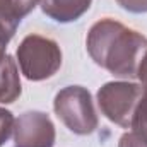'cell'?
Masks as SVG:
<instances>
[{
  "label": "cell",
  "mask_w": 147,
  "mask_h": 147,
  "mask_svg": "<svg viewBox=\"0 0 147 147\" xmlns=\"http://www.w3.org/2000/svg\"><path fill=\"white\" fill-rule=\"evenodd\" d=\"M86 48L96 65L120 79H137L139 63L147 51V38L120 21H96L86 38Z\"/></svg>",
  "instance_id": "1"
},
{
  "label": "cell",
  "mask_w": 147,
  "mask_h": 147,
  "mask_svg": "<svg viewBox=\"0 0 147 147\" xmlns=\"http://www.w3.org/2000/svg\"><path fill=\"white\" fill-rule=\"evenodd\" d=\"M17 65L21 74L33 82H41L60 70L62 48L60 45L43 34H28L17 46Z\"/></svg>",
  "instance_id": "2"
},
{
  "label": "cell",
  "mask_w": 147,
  "mask_h": 147,
  "mask_svg": "<svg viewBox=\"0 0 147 147\" xmlns=\"http://www.w3.org/2000/svg\"><path fill=\"white\" fill-rule=\"evenodd\" d=\"M55 115L75 135H91L99 125L91 92L82 86H67L53 99Z\"/></svg>",
  "instance_id": "3"
},
{
  "label": "cell",
  "mask_w": 147,
  "mask_h": 147,
  "mask_svg": "<svg viewBox=\"0 0 147 147\" xmlns=\"http://www.w3.org/2000/svg\"><path fill=\"white\" fill-rule=\"evenodd\" d=\"M142 96V84L130 80L106 82L98 91V106L111 123L130 128L134 113Z\"/></svg>",
  "instance_id": "4"
},
{
  "label": "cell",
  "mask_w": 147,
  "mask_h": 147,
  "mask_svg": "<svg viewBox=\"0 0 147 147\" xmlns=\"http://www.w3.org/2000/svg\"><path fill=\"white\" fill-rule=\"evenodd\" d=\"M14 147H53L57 130L45 111H24L14 123Z\"/></svg>",
  "instance_id": "5"
},
{
  "label": "cell",
  "mask_w": 147,
  "mask_h": 147,
  "mask_svg": "<svg viewBox=\"0 0 147 147\" xmlns=\"http://www.w3.org/2000/svg\"><path fill=\"white\" fill-rule=\"evenodd\" d=\"M92 0H41L39 7L46 17L55 22L69 24L80 19L91 7Z\"/></svg>",
  "instance_id": "6"
},
{
  "label": "cell",
  "mask_w": 147,
  "mask_h": 147,
  "mask_svg": "<svg viewBox=\"0 0 147 147\" xmlns=\"http://www.w3.org/2000/svg\"><path fill=\"white\" fill-rule=\"evenodd\" d=\"M22 92L17 60L5 55L0 62V105H12Z\"/></svg>",
  "instance_id": "7"
},
{
  "label": "cell",
  "mask_w": 147,
  "mask_h": 147,
  "mask_svg": "<svg viewBox=\"0 0 147 147\" xmlns=\"http://www.w3.org/2000/svg\"><path fill=\"white\" fill-rule=\"evenodd\" d=\"M41 0H0V21L17 28Z\"/></svg>",
  "instance_id": "8"
},
{
  "label": "cell",
  "mask_w": 147,
  "mask_h": 147,
  "mask_svg": "<svg viewBox=\"0 0 147 147\" xmlns=\"http://www.w3.org/2000/svg\"><path fill=\"white\" fill-rule=\"evenodd\" d=\"M134 132L140 134L144 139H147V84L142 86V96L139 99V105L134 113V120H132V127Z\"/></svg>",
  "instance_id": "9"
},
{
  "label": "cell",
  "mask_w": 147,
  "mask_h": 147,
  "mask_svg": "<svg viewBox=\"0 0 147 147\" xmlns=\"http://www.w3.org/2000/svg\"><path fill=\"white\" fill-rule=\"evenodd\" d=\"M14 123H16L14 115L0 106V147L10 139V135L14 132Z\"/></svg>",
  "instance_id": "10"
},
{
  "label": "cell",
  "mask_w": 147,
  "mask_h": 147,
  "mask_svg": "<svg viewBox=\"0 0 147 147\" xmlns=\"http://www.w3.org/2000/svg\"><path fill=\"white\" fill-rule=\"evenodd\" d=\"M118 147H147V139H144L140 134L130 130L120 137Z\"/></svg>",
  "instance_id": "11"
},
{
  "label": "cell",
  "mask_w": 147,
  "mask_h": 147,
  "mask_svg": "<svg viewBox=\"0 0 147 147\" xmlns=\"http://www.w3.org/2000/svg\"><path fill=\"white\" fill-rule=\"evenodd\" d=\"M16 29H17V28H14V26L7 24V22H3V21H0V62H2L3 57L7 55V53H5V48H7L9 41L14 38Z\"/></svg>",
  "instance_id": "12"
},
{
  "label": "cell",
  "mask_w": 147,
  "mask_h": 147,
  "mask_svg": "<svg viewBox=\"0 0 147 147\" xmlns=\"http://www.w3.org/2000/svg\"><path fill=\"white\" fill-rule=\"evenodd\" d=\"M116 3L132 14H146L147 12V0H116Z\"/></svg>",
  "instance_id": "13"
},
{
  "label": "cell",
  "mask_w": 147,
  "mask_h": 147,
  "mask_svg": "<svg viewBox=\"0 0 147 147\" xmlns=\"http://www.w3.org/2000/svg\"><path fill=\"white\" fill-rule=\"evenodd\" d=\"M137 79L140 80V84L144 86L147 84V51L144 53L140 63H139V69H137Z\"/></svg>",
  "instance_id": "14"
}]
</instances>
